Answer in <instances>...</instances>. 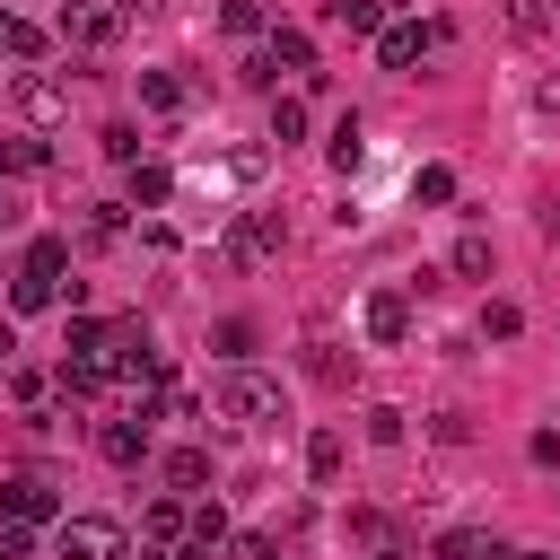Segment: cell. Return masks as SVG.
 Wrapping results in <instances>:
<instances>
[{
  "label": "cell",
  "mask_w": 560,
  "mask_h": 560,
  "mask_svg": "<svg viewBox=\"0 0 560 560\" xmlns=\"http://www.w3.org/2000/svg\"><path fill=\"white\" fill-rule=\"evenodd\" d=\"M61 280H70V245H61V236H35L26 262H18V280H9V306H18V315L61 306Z\"/></svg>",
  "instance_id": "1"
},
{
  "label": "cell",
  "mask_w": 560,
  "mask_h": 560,
  "mask_svg": "<svg viewBox=\"0 0 560 560\" xmlns=\"http://www.w3.org/2000/svg\"><path fill=\"white\" fill-rule=\"evenodd\" d=\"M210 402H219V420H236V429H271V420H280V385L254 376V368H228V376L210 385Z\"/></svg>",
  "instance_id": "2"
},
{
  "label": "cell",
  "mask_w": 560,
  "mask_h": 560,
  "mask_svg": "<svg viewBox=\"0 0 560 560\" xmlns=\"http://www.w3.org/2000/svg\"><path fill=\"white\" fill-rule=\"evenodd\" d=\"M122 0H61V18H52V35L70 44V52H105L114 35H122Z\"/></svg>",
  "instance_id": "3"
},
{
  "label": "cell",
  "mask_w": 560,
  "mask_h": 560,
  "mask_svg": "<svg viewBox=\"0 0 560 560\" xmlns=\"http://www.w3.org/2000/svg\"><path fill=\"white\" fill-rule=\"evenodd\" d=\"M438 44H446V18H394L376 35V70H420Z\"/></svg>",
  "instance_id": "4"
},
{
  "label": "cell",
  "mask_w": 560,
  "mask_h": 560,
  "mask_svg": "<svg viewBox=\"0 0 560 560\" xmlns=\"http://www.w3.org/2000/svg\"><path fill=\"white\" fill-rule=\"evenodd\" d=\"M61 560H131V534L114 516H61Z\"/></svg>",
  "instance_id": "5"
},
{
  "label": "cell",
  "mask_w": 560,
  "mask_h": 560,
  "mask_svg": "<svg viewBox=\"0 0 560 560\" xmlns=\"http://www.w3.org/2000/svg\"><path fill=\"white\" fill-rule=\"evenodd\" d=\"M271 254H280V219H271V210H236L219 262H228V271H254V262H271Z\"/></svg>",
  "instance_id": "6"
},
{
  "label": "cell",
  "mask_w": 560,
  "mask_h": 560,
  "mask_svg": "<svg viewBox=\"0 0 560 560\" xmlns=\"http://www.w3.org/2000/svg\"><path fill=\"white\" fill-rule=\"evenodd\" d=\"M0 525H61V499H52V481H44V472H18V481H0Z\"/></svg>",
  "instance_id": "7"
},
{
  "label": "cell",
  "mask_w": 560,
  "mask_h": 560,
  "mask_svg": "<svg viewBox=\"0 0 560 560\" xmlns=\"http://www.w3.org/2000/svg\"><path fill=\"white\" fill-rule=\"evenodd\" d=\"M359 324H368V341H376V350H394V341L411 332V289H368Z\"/></svg>",
  "instance_id": "8"
},
{
  "label": "cell",
  "mask_w": 560,
  "mask_h": 560,
  "mask_svg": "<svg viewBox=\"0 0 560 560\" xmlns=\"http://www.w3.org/2000/svg\"><path fill=\"white\" fill-rule=\"evenodd\" d=\"M96 455H105V464H122V472H131V464H149V402H140V411H122V420H105V429H96Z\"/></svg>",
  "instance_id": "9"
},
{
  "label": "cell",
  "mask_w": 560,
  "mask_h": 560,
  "mask_svg": "<svg viewBox=\"0 0 560 560\" xmlns=\"http://www.w3.org/2000/svg\"><path fill=\"white\" fill-rule=\"evenodd\" d=\"M18 114H26V122H61V114H70V88L44 79V70H26V79H18Z\"/></svg>",
  "instance_id": "10"
},
{
  "label": "cell",
  "mask_w": 560,
  "mask_h": 560,
  "mask_svg": "<svg viewBox=\"0 0 560 560\" xmlns=\"http://www.w3.org/2000/svg\"><path fill=\"white\" fill-rule=\"evenodd\" d=\"M44 166H52V140H35V131L0 140V175H44Z\"/></svg>",
  "instance_id": "11"
},
{
  "label": "cell",
  "mask_w": 560,
  "mask_h": 560,
  "mask_svg": "<svg viewBox=\"0 0 560 560\" xmlns=\"http://www.w3.org/2000/svg\"><path fill=\"white\" fill-rule=\"evenodd\" d=\"M105 376H114L105 359H61V368H52V385H61L70 402H88V394H105Z\"/></svg>",
  "instance_id": "12"
},
{
  "label": "cell",
  "mask_w": 560,
  "mask_h": 560,
  "mask_svg": "<svg viewBox=\"0 0 560 560\" xmlns=\"http://www.w3.org/2000/svg\"><path fill=\"white\" fill-rule=\"evenodd\" d=\"M324 18H332V26H350V35H385V26H394V9H385V0H332Z\"/></svg>",
  "instance_id": "13"
},
{
  "label": "cell",
  "mask_w": 560,
  "mask_h": 560,
  "mask_svg": "<svg viewBox=\"0 0 560 560\" xmlns=\"http://www.w3.org/2000/svg\"><path fill=\"white\" fill-rule=\"evenodd\" d=\"M429 560H499V542H490V534H481V525H446V534H438V551H429Z\"/></svg>",
  "instance_id": "14"
},
{
  "label": "cell",
  "mask_w": 560,
  "mask_h": 560,
  "mask_svg": "<svg viewBox=\"0 0 560 560\" xmlns=\"http://www.w3.org/2000/svg\"><path fill=\"white\" fill-rule=\"evenodd\" d=\"M166 192H175V175H166L158 158H140V166H131V210H166Z\"/></svg>",
  "instance_id": "15"
},
{
  "label": "cell",
  "mask_w": 560,
  "mask_h": 560,
  "mask_svg": "<svg viewBox=\"0 0 560 560\" xmlns=\"http://www.w3.org/2000/svg\"><path fill=\"white\" fill-rule=\"evenodd\" d=\"M490 262H499V254H490V236H481V228H464V236H455V262H446V271H455V280H490Z\"/></svg>",
  "instance_id": "16"
},
{
  "label": "cell",
  "mask_w": 560,
  "mask_h": 560,
  "mask_svg": "<svg viewBox=\"0 0 560 560\" xmlns=\"http://www.w3.org/2000/svg\"><path fill=\"white\" fill-rule=\"evenodd\" d=\"M271 61L280 70H315V35L306 26H271Z\"/></svg>",
  "instance_id": "17"
},
{
  "label": "cell",
  "mask_w": 560,
  "mask_h": 560,
  "mask_svg": "<svg viewBox=\"0 0 560 560\" xmlns=\"http://www.w3.org/2000/svg\"><path fill=\"white\" fill-rule=\"evenodd\" d=\"M140 105L149 114H184V79L175 70H140Z\"/></svg>",
  "instance_id": "18"
},
{
  "label": "cell",
  "mask_w": 560,
  "mask_h": 560,
  "mask_svg": "<svg viewBox=\"0 0 560 560\" xmlns=\"http://www.w3.org/2000/svg\"><path fill=\"white\" fill-rule=\"evenodd\" d=\"M324 149H332V166H341V175H359V158H368V131H359V114H341Z\"/></svg>",
  "instance_id": "19"
},
{
  "label": "cell",
  "mask_w": 560,
  "mask_h": 560,
  "mask_svg": "<svg viewBox=\"0 0 560 560\" xmlns=\"http://www.w3.org/2000/svg\"><path fill=\"white\" fill-rule=\"evenodd\" d=\"M184 534H192V551H228V508H219V499H201Z\"/></svg>",
  "instance_id": "20"
},
{
  "label": "cell",
  "mask_w": 560,
  "mask_h": 560,
  "mask_svg": "<svg viewBox=\"0 0 560 560\" xmlns=\"http://www.w3.org/2000/svg\"><path fill=\"white\" fill-rule=\"evenodd\" d=\"M0 52H9V61H44V26H26V18L0 9Z\"/></svg>",
  "instance_id": "21"
},
{
  "label": "cell",
  "mask_w": 560,
  "mask_h": 560,
  "mask_svg": "<svg viewBox=\"0 0 560 560\" xmlns=\"http://www.w3.org/2000/svg\"><path fill=\"white\" fill-rule=\"evenodd\" d=\"M411 201H420V210H446V201H455V166H420V175H411Z\"/></svg>",
  "instance_id": "22"
},
{
  "label": "cell",
  "mask_w": 560,
  "mask_h": 560,
  "mask_svg": "<svg viewBox=\"0 0 560 560\" xmlns=\"http://www.w3.org/2000/svg\"><path fill=\"white\" fill-rule=\"evenodd\" d=\"M306 472L315 481H341V429H315L306 438Z\"/></svg>",
  "instance_id": "23"
},
{
  "label": "cell",
  "mask_w": 560,
  "mask_h": 560,
  "mask_svg": "<svg viewBox=\"0 0 560 560\" xmlns=\"http://www.w3.org/2000/svg\"><path fill=\"white\" fill-rule=\"evenodd\" d=\"M158 472H166L175 490H201V481H210V455H201V446H175V455H166Z\"/></svg>",
  "instance_id": "24"
},
{
  "label": "cell",
  "mask_w": 560,
  "mask_h": 560,
  "mask_svg": "<svg viewBox=\"0 0 560 560\" xmlns=\"http://www.w3.org/2000/svg\"><path fill=\"white\" fill-rule=\"evenodd\" d=\"M271 140H306V96H271Z\"/></svg>",
  "instance_id": "25"
},
{
  "label": "cell",
  "mask_w": 560,
  "mask_h": 560,
  "mask_svg": "<svg viewBox=\"0 0 560 560\" xmlns=\"http://www.w3.org/2000/svg\"><path fill=\"white\" fill-rule=\"evenodd\" d=\"M516 332H525V315H516L508 298H490V306H481V341H516Z\"/></svg>",
  "instance_id": "26"
},
{
  "label": "cell",
  "mask_w": 560,
  "mask_h": 560,
  "mask_svg": "<svg viewBox=\"0 0 560 560\" xmlns=\"http://www.w3.org/2000/svg\"><path fill=\"white\" fill-rule=\"evenodd\" d=\"M105 158H114V166H140V131H131V122H105Z\"/></svg>",
  "instance_id": "27"
},
{
  "label": "cell",
  "mask_w": 560,
  "mask_h": 560,
  "mask_svg": "<svg viewBox=\"0 0 560 560\" xmlns=\"http://www.w3.org/2000/svg\"><path fill=\"white\" fill-rule=\"evenodd\" d=\"M245 350H254V324H245V315H228V324H219V359H228V368H236V359H245Z\"/></svg>",
  "instance_id": "28"
},
{
  "label": "cell",
  "mask_w": 560,
  "mask_h": 560,
  "mask_svg": "<svg viewBox=\"0 0 560 560\" xmlns=\"http://www.w3.org/2000/svg\"><path fill=\"white\" fill-rule=\"evenodd\" d=\"M368 438H376V446H402V411H394V402H368Z\"/></svg>",
  "instance_id": "29"
},
{
  "label": "cell",
  "mask_w": 560,
  "mask_h": 560,
  "mask_svg": "<svg viewBox=\"0 0 560 560\" xmlns=\"http://www.w3.org/2000/svg\"><path fill=\"white\" fill-rule=\"evenodd\" d=\"M184 525H192V508H175V499H158V508H149V534H158V542H175Z\"/></svg>",
  "instance_id": "30"
},
{
  "label": "cell",
  "mask_w": 560,
  "mask_h": 560,
  "mask_svg": "<svg viewBox=\"0 0 560 560\" xmlns=\"http://www.w3.org/2000/svg\"><path fill=\"white\" fill-rule=\"evenodd\" d=\"M219 26H228V35H262V9H254V0H228Z\"/></svg>",
  "instance_id": "31"
},
{
  "label": "cell",
  "mask_w": 560,
  "mask_h": 560,
  "mask_svg": "<svg viewBox=\"0 0 560 560\" xmlns=\"http://www.w3.org/2000/svg\"><path fill=\"white\" fill-rule=\"evenodd\" d=\"M122 236V201H96V219H88V245H114Z\"/></svg>",
  "instance_id": "32"
},
{
  "label": "cell",
  "mask_w": 560,
  "mask_h": 560,
  "mask_svg": "<svg viewBox=\"0 0 560 560\" xmlns=\"http://www.w3.org/2000/svg\"><path fill=\"white\" fill-rule=\"evenodd\" d=\"M508 26H516V35H542L551 9H542V0H508Z\"/></svg>",
  "instance_id": "33"
},
{
  "label": "cell",
  "mask_w": 560,
  "mask_h": 560,
  "mask_svg": "<svg viewBox=\"0 0 560 560\" xmlns=\"http://www.w3.org/2000/svg\"><path fill=\"white\" fill-rule=\"evenodd\" d=\"M306 376H324V385H341L350 368H341V350H324V341H315V350H306Z\"/></svg>",
  "instance_id": "34"
},
{
  "label": "cell",
  "mask_w": 560,
  "mask_h": 560,
  "mask_svg": "<svg viewBox=\"0 0 560 560\" xmlns=\"http://www.w3.org/2000/svg\"><path fill=\"white\" fill-rule=\"evenodd\" d=\"M228 560H271V542L262 534H228Z\"/></svg>",
  "instance_id": "35"
},
{
  "label": "cell",
  "mask_w": 560,
  "mask_h": 560,
  "mask_svg": "<svg viewBox=\"0 0 560 560\" xmlns=\"http://www.w3.org/2000/svg\"><path fill=\"white\" fill-rule=\"evenodd\" d=\"M0 560H35V542H26V525H0Z\"/></svg>",
  "instance_id": "36"
},
{
  "label": "cell",
  "mask_w": 560,
  "mask_h": 560,
  "mask_svg": "<svg viewBox=\"0 0 560 560\" xmlns=\"http://www.w3.org/2000/svg\"><path fill=\"white\" fill-rule=\"evenodd\" d=\"M534 105H542V114H560V70H542V79H534Z\"/></svg>",
  "instance_id": "37"
},
{
  "label": "cell",
  "mask_w": 560,
  "mask_h": 560,
  "mask_svg": "<svg viewBox=\"0 0 560 560\" xmlns=\"http://www.w3.org/2000/svg\"><path fill=\"white\" fill-rule=\"evenodd\" d=\"M534 228H542V245H560V192H551V201L534 210Z\"/></svg>",
  "instance_id": "38"
},
{
  "label": "cell",
  "mask_w": 560,
  "mask_h": 560,
  "mask_svg": "<svg viewBox=\"0 0 560 560\" xmlns=\"http://www.w3.org/2000/svg\"><path fill=\"white\" fill-rule=\"evenodd\" d=\"M9 350H18V324H9V315H0V368H9Z\"/></svg>",
  "instance_id": "39"
},
{
  "label": "cell",
  "mask_w": 560,
  "mask_h": 560,
  "mask_svg": "<svg viewBox=\"0 0 560 560\" xmlns=\"http://www.w3.org/2000/svg\"><path fill=\"white\" fill-rule=\"evenodd\" d=\"M131 560H175V551H166V542H158V534H149V542H140V551H131Z\"/></svg>",
  "instance_id": "40"
},
{
  "label": "cell",
  "mask_w": 560,
  "mask_h": 560,
  "mask_svg": "<svg viewBox=\"0 0 560 560\" xmlns=\"http://www.w3.org/2000/svg\"><path fill=\"white\" fill-rule=\"evenodd\" d=\"M376 560H402V542H394V534H385V542H376Z\"/></svg>",
  "instance_id": "41"
},
{
  "label": "cell",
  "mask_w": 560,
  "mask_h": 560,
  "mask_svg": "<svg viewBox=\"0 0 560 560\" xmlns=\"http://www.w3.org/2000/svg\"><path fill=\"white\" fill-rule=\"evenodd\" d=\"M0 228H9V192H0Z\"/></svg>",
  "instance_id": "42"
},
{
  "label": "cell",
  "mask_w": 560,
  "mask_h": 560,
  "mask_svg": "<svg viewBox=\"0 0 560 560\" xmlns=\"http://www.w3.org/2000/svg\"><path fill=\"white\" fill-rule=\"evenodd\" d=\"M201 560H210V551H201Z\"/></svg>",
  "instance_id": "43"
}]
</instances>
